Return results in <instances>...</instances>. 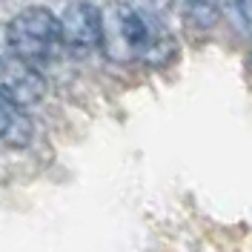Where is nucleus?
Returning a JSON list of instances; mask_svg holds the SVG:
<instances>
[{
  "instance_id": "8",
  "label": "nucleus",
  "mask_w": 252,
  "mask_h": 252,
  "mask_svg": "<svg viewBox=\"0 0 252 252\" xmlns=\"http://www.w3.org/2000/svg\"><path fill=\"white\" fill-rule=\"evenodd\" d=\"M126 3L135 6V9H141V12H146V15H152V17H163L175 6V0H126Z\"/></svg>"
},
{
  "instance_id": "9",
  "label": "nucleus",
  "mask_w": 252,
  "mask_h": 252,
  "mask_svg": "<svg viewBox=\"0 0 252 252\" xmlns=\"http://www.w3.org/2000/svg\"><path fill=\"white\" fill-rule=\"evenodd\" d=\"M250 69H252V55H250Z\"/></svg>"
},
{
  "instance_id": "6",
  "label": "nucleus",
  "mask_w": 252,
  "mask_h": 252,
  "mask_svg": "<svg viewBox=\"0 0 252 252\" xmlns=\"http://www.w3.org/2000/svg\"><path fill=\"white\" fill-rule=\"evenodd\" d=\"M181 15L195 29H212L220 17V0H178Z\"/></svg>"
},
{
  "instance_id": "4",
  "label": "nucleus",
  "mask_w": 252,
  "mask_h": 252,
  "mask_svg": "<svg viewBox=\"0 0 252 252\" xmlns=\"http://www.w3.org/2000/svg\"><path fill=\"white\" fill-rule=\"evenodd\" d=\"M0 92L17 100L20 106H34L46 94V80L37 66L9 52V55H0Z\"/></svg>"
},
{
  "instance_id": "2",
  "label": "nucleus",
  "mask_w": 252,
  "mask_h": 252,
  "mask_svg": "<svg viewBox=\"0 0 252 252\" xmlns=\"http://www.w3.org/2000/svg\"><path fill=\"white\" fill-rule=\"evenodd\" d=\"M6 46L32 66H46L63 52L61 17L46 6H29L17 12L6 26Z\"/></svg>"
},
{
  "instance_id": "1",
  "label": "nucleus",
  "mask_w": 252,
  "mask_h": 252,
  "mask_svg": "<svg viewBox=\"0 0 252 252\" xmlns=\"http://www.w3.org/2000/svg\"><path fill=\"white\" fill-rule=\"evenodd\" d=\"M103 40L100 52L109 63L132 66H166L175 58V37L163 29L160 17H152L129 6L126 0H112L103 9Z\"/></svg>"
},
{
  "instance_id": "3",
  "label": "nucleus",
  "mask_w": 252,
  "mask_h": 252,
  "mask_svg": "<svg viewBox=\"0 0 252 252\" xmlns=\"http://www.w3.org/2000/svg\"><path fill=\"white\" fill-rule=\"evenodd\" d=\"M63 52L72 58H89L100 49L103 40V12L89 0H72L63 6L61 15Z\"/></svg>"
},
{
  "instance_id": "7",
  "label": "nucleus",
  "mask_w": 252,
  "mask_h": 252,
  "mask_svg": "<svg viewBox=\"0 0 252 252\" xmlns=\"http://www.w3.org/2000/svg\"><path fill=\"white\" fill-rule=\"evenodd\" d=\"M220 15L238 34H252V0H220Z\"/></svg>"
},
{
  "instance_id": "5",
  "label": "nucleus",
  "mask_w": 252,
  "mask_h": 252,
  "mask_svg": "<svg viewBox=\"0 0 252 252\" xmlns=\"http://www.w3.org/2000/svg\"><path fill=\"white\" fill-rule=\"evenodd\" d=\"M32 138H34V124L26 115V106L0 92V143L23 149L32 143Z\"/></svg>"
}]
</instances>
